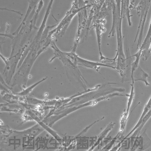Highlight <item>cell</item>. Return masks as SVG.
Returning a JSON list of instances; mask_svg holds the SVG:
<instances>
[{"instance_id": "1", "label": "cell", "mask_w": 151, "mask_h": 151, "mask_svg": "<svg viewBox=\"0 0 151 151\" xmlns=\"http://www.w3.org/2000/svg\"><path fill=\"white\" fill-rule=\"evenodd\" d=\"M91 6H92L91 5L86 3L85 1H83L82 6H81L79 1H74L72 3L71 9L66 13L65 17L60 22L58 26L55 29L51 31V32L52 34L55 32H56V34L63 36L76 14H78L80 11L84 8H89Z\"/></svg>"}, {"instance_id": "2", "label": "cell", "mask_w": 151, "mask_h": 151, "mask_svg": "<svg viewBox=\"0 0 151 151\" xmlns=\"http://www.w3.org/2000/svg\"><path fill=\"white\" fill-rule=\"evenodd\" d=\"M121 1H112L113 22L108 37L114 36L117 27L119 26L122 17H121Z\"/></svg>"}, {"instance_id": "3", "label": "cell", "mask_w": 151, "mask_h": 151, "mask_svg": "<svg viewBox=\"0 0 151 151\" xmlns=\"http://www.w3.org/2000/svg\"><path fill=\"white\" fill-rule=\"evenodd\" d=\"M76 63L78 65L82 66L86 68L92 69L99 72V69L101 67H106L111 68L116 70V67L108 65L104 63H98L86 60L80 57L77 55L76 57Z\"/></svg>"}, {"instance_id": "4", "label": "cell", "mask_w": 151, "mask_h": 151, "mask_svg": "<svg viewBox=\"0 0 151 151\" xmlns=\"http://www.w3.org/2000/svg\"><path fill=\"white\" fill-rule=\"evenodd\" d=\"M151 2V1H140L137 7L136 8V9L137 10V14L139 16L140 19L139 24V26L137 28V33L136 34L135 38L134 44L135 43L136 40L138 37L141 24L142 23L143 20L145 12H146L147 9H149Z\"/></svg>"}, {"instance_id": "5", "label": "cell", "mask_w": 151, "mask_h": 151, "mask_svg": "<svg viewBox=\"0 0 151 151\" xmlns=\"http://www.w3.org/2000/svg\"><path fill=\"white\" fill-rule=\"evenodd\" d=\"M151 27L150 24L149 30L143 42L141 44L139 49L142 52L141 58L144 60H146L151 55Z\"/></svg>"}, {"instance_id": "6", "label": "cell", "mask_w": 151, "mask_h": 151, "mask_svg": "<svg viewBox=\"0 0 151 151\" xmlns=\"http://www.w3.org/2000/svg\"><path fill=\"white\" fill-rule=\"evenodd\" d=\"M105 23L106 22H97L93 24V27H94L95 29L100 61L104 60H110V59L108 58H106V57L104 56L101 52V41L102 33L104 30V25Z\"/></svg>"}, {"instance_id": "7", "label": "cell", "mask_w": 151, "mask_h": 151, "mask_svg": "<svg viewBox=\"0 0 151 151\" xmlns=\"http://www.w3.org/2000/svg\"><path fill=\"white\" fill-rule=\"evenodd\" d=\"M129 1H121V17L123 19L125 17L127 18L128 25L129 27L132 26V22L131 17L132 15L130 14V11L129 9L130 4Z\"/></svg>"}, {"instance_id": "8", "label": "cell", "mask_w": 151, "mask_h": 151, "mask_svg": "<svg viewBox=\"0 0 151 151\" xmlns=\"http://www.w3.org/2000/svg\"><path fill=\"white\" fill-rule=\"evenodd\" d=\"M148 77H149V75L143 70L139 65L133 73V82L134 83L136 81H142L145 83L147 86H149V83L147 81V78Z\"/></svg>"}, {"instance_id": "9", "label": "cell", "mask_w": 151, "mask_h": 151, "mask_svg": "<svg viewBox=\"0 0 151 151\" xmlns=\"http://www.w3.org/2000/svg\"><path fill=\"white\" fill-rule=\"evenodd\" d=\"M142 52L141 50L139 49V51L137 53L135 54L134 55L132 56V57H136V59L135 61H133L132 64L131 68V79L132 81V84H134V82L133 81V73L136 70L137 67H138L139 65V60L141 58Z\"/></svg>"}, {"instance_id": "10", "label": "cell", "mask_w": 151, "mask_h": 151, "mask_svg": "<svg viewBox=\"0 0 151 151\" xmlns=\"http://www.w3.org/2000/svg\"><path fill=\"white\" fill-rule=\"evenodd\" d=\"M149 9H147L146 12H145V16H144L143 20L141 24V28H140L139 33V38L138 41H137V50L139 49L140 47H141V45L143 35L144 29V25H145V21H146L147 15L148 13V11H149Z\"/></svg>"}, {"instance_id": "11", "label": "cell", "mask_w": 151, "mask_h": 151, "mask_svg": "<svg viewBox=\"0 0 151 151\" xmlns=\"http://www.w3.org/2000/svg\"><path fill=\"white\" fill-rule=\"evenodd\" d=\"M150 107H151V103H150V99L149 102H148L146 106H145V110H144V111L143 113V114L142 116L141 117V118L140 119L139 121V122L138 123H137V125H136V126L133 129V130L132 131V132L129 133V134L126 137H125V138H127V137H129L130 135L132 134V133H133V132H134V131L136 129H137V128H138L139 127V126L142 123V122L143 120V118L144 117V116H145V115H144V114H146V113L147 112V111H149V110H150Z\"/></svg>"}, {"instance_id": "12", "label": "cell", "mask_w": 151, "mask_h": 151, "mask_svg": "<svg viewBox=\"0 0 151 151\" xmlns=\"http://www.w3.org/2000/svg\"><path fill=\"white\" fill-rule=\"evenodd\" d=\"M139 1H130V4L129 5V9L130 11L132 12L133 9H135L137 5L140 2Z\"/></svg>"}]
</instances>
